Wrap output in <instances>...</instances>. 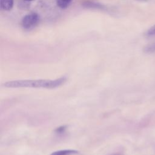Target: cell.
I'll return each instance as SVG.
<instances>
[{
  "instance_id": "1",
  "label": "cell",
  "mask_w": 155,
  "mask_h": 155,
  "mask_svg": "<svg viewBox=\"0 0 155 155\" xmlns=\"http://www.w3.org/2000/svg\"><path fill=\"white\" fill-rule=\"evenodd\" d=\"M67 81L65 76L54 79H38V80H16L8 81L4 84V86L8 88L30 87L54 88L64 84Z\"/></svg>"
},
{
  "instance_id": "2",
  "label": "cell",
  "mask_w": 155,
  "mask_h": 155,
  "mask_svg": "<svg viewBox=\"0 0 155 155\" xmlns=\"http://www.w3.org/2000/svg\"><path fill=\"white\" fill-rule=\"evenodd\" d=\"M39 21V15L35 12H32L26 15L22 18L21 25L25 30H30L38 25Z\"/></svg>"
},
{
  "instance_id": "3",
  "label": "cell",
  "mask_w": 155,
  "mask_h": 155,
  "mask_svg": "<svg viewBox=\"0 0 155 155\" xmlns=\"http://www.w3.org/2000/svg\"><path fill=\"white\" fill-rule=\"evenodd\" d=\"M13 0H0L1 8L4 11H10L13 7Z\"/></svg>"
},
{
  "instance_id": "4",
  "label": "cell",
  "mask_w": 155,
  "mask_h": 155,
  "mask_svg": "<svg viewBox=\"0 0 155 155\" xmlns=\"http://www.w3.org/2000/svg\"><path fill=\"white\" fill-rule=\"evenodd\" d=\"M79 153V151L74 150H62L53 152L50 155H74Z\"/></svg>"
},
{
  "instance_id": "5",
  "label": "cell",
  "mask_w": 155,
  "mask_h": 155,
  "mask_svg": "<svg viewBox=\"0 0 155 155\" xmlns=\"http://www.w3.org/2000/svg\"><path fill=\"white\" fill-rule=\"evenodd\" d=\"M72 0H56V5L61 9L67 8L71 2Z\"/></svg>"
},
{
  "instance_id": "6",
  "label": "cell",
  "mask_w": 155,
  "mask_h": 155,
  "mask_svg": "<svg viewBox=\"0 0 155 155\" xmlns=\"http://www.w3.org/2000/svg\"><path fill=\"white\" fill-rule=\"evenodd\" d=\"M144 51L148 53H155V43H152L151 44L147 45L144 48Z\"/></svg>"
},
{
  "instance_id": "7",
  "label": "cell",
  "mask_w": 155,
  "mask_h": 155,
  "mask_svg": "<svg viewBox=\"0 0 155 155\" xmlns=\"http://www.w3.org/2000/svg\"><path fill=\"white\" fill-rule=\"evenodd\" d=\"M67 129V126L66 125H63V126H61L57 128H56V130H54V132L56 133V134H62L64 133L65 130Z\"/></svg>"
},
{
  "instance_id": "8",
  "label": "cell",
  "mask_w": 155,
  "mask_h": 155,
  "mask_svg": "<svg viewBox=\"0 0 155 155\" xmlns=\"http://www.w3.org/2000/svg\"><path fill=\"white\" fill-rule=\"evenodd\" d=\"M146 35L148 36L155 35V25H154L153 26H152L151 28L148 29V30L146 33Z\"/></svg>"
},
{
  "instance_id": "9",
  "label": "cell",
  "mask_w": 155,
  "mask_h": 155,
  "mask_svg": "<svg viewBox=\"0 0 155 155\" xmlns=\"http://www.w3.org/2000/svg\"><path fill=\"white\" fill-rule=\"evenodd\" d=\"M111 155H123V154H120V153H114V154H111Z\"/></svg>"
},
{
  "instance_id": "10",
  "label": "cell",
  "mask_w": 155,
  "mask_h": 155,
  "mask_svg": "<svg viewBox=\"0 0 155 155\" xmlns=\"http://www.w3.org/2000/svg\"><path fill=\"white\" fill-rule=\"evenodd\" d=\"M24 1H34V0H24Z\"/></svg>"
}]
</instances>
